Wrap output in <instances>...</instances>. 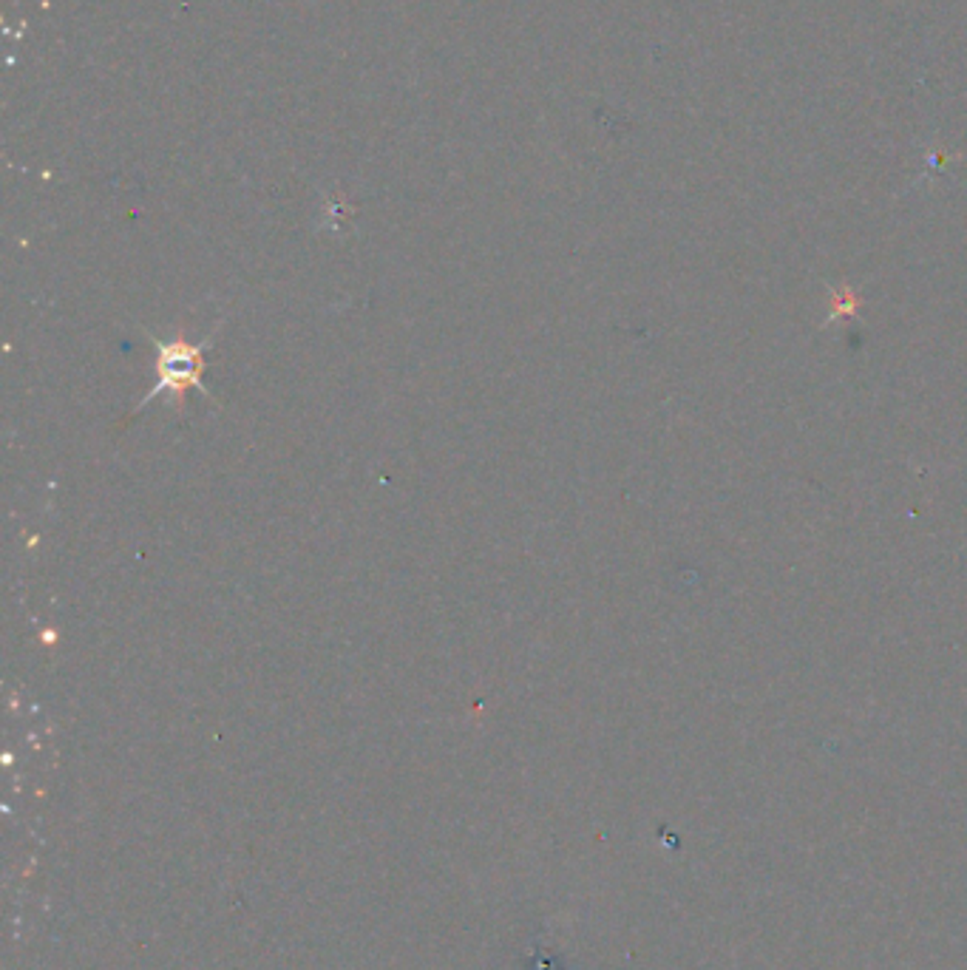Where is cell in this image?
Segmentation results:
<instances>
[{
	"mask_svg": "<svg viewBox=\"0 0 967 970\" xmlns=\"http://www.w3.org/2000/svg\"><path fill=\"white\" fill-rule=\"evenodd\" d=\"M156 344V383L151 395L142 400V406L153 397L171 395L182 397L188 389H199L207 395L204 387V344H188V341H171V344Z\"/></svg>",
	"mask_w": 967,
	"mask_h": 970,
	"instance_id": "obj_1",
	"label": "cell"
}]
</instances>
